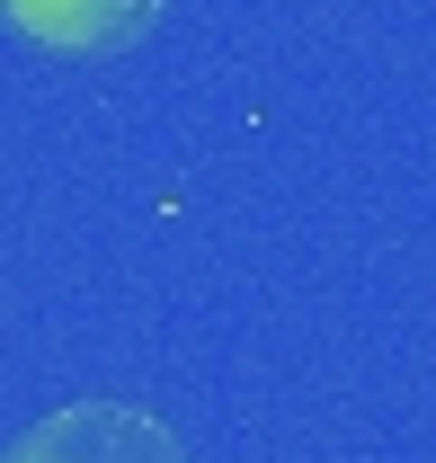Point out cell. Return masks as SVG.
I'll list each match as a JSON object with an SVG mask.
<instances>
[{
  "mask_svg": "<svg viewBox=\"0 0 436 463\" xmlns=\"http://www.w3.org/2000/svg\"><path fill=\"white\" fill-rule=\"evenodd\" d=\"M0 463H187V446L143 402H62L36 428H18Z\"/></svg>",
  "mask_w": 436,
  "mask_h": 463,
  "instance_id": "obj_1",
  "label": "cell"
},
{
  "mask_svg": "<svg viewBox=\"0 0 436 463\" xmlns=\"http://www.w3.org/2000/svg\"><path fill=\"white\" fill-rule=\"evenodd\" d=\"M161 9L169 0H0V18H9L18 36L54 45V54H116V45H134Z\"/></svg>",
  "mask_w": 436,
  "mask_h": 463,
  "instance_id": "obj_2",
  "label": "cell"
}]
</instances>
